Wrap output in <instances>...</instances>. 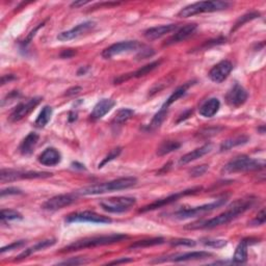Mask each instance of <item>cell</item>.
Masks as SVG:
<instances>
[{
	"mask_svg": "<svg viewBox=\"0 0 266 266\" xmlns=\"http://www.w3.org/2000/svg\"><path fill=\"white\" fill-rule=\"evenodd\" d=\"M254 204H255V199H253V198L238 200V201L233 203L225 212L220 213L216 217L191 224L190 226L186 227V229H191V230L213 229L216 227L227 225V224L231 223L233 219L237 218L240 214L245 213L247 210H249L250 208H252L254 206Z\"/></svg>",
	"mask_w": 266,
	"mask_h": 266,
	"instance_id": "1",
	"label": "cell"
},
{
	"mask_svg": "<svg viewBox=\"0 0 266 266\" xmlns=\"http://www.w3.org/2000/svg\"><path fill=\"white\" fill-rule=\"evenodd\" d=\"M136 183H137V179L134 178V177H124V178H119V179L109 181V182L95 184V185L81 188V190L77 192V195L94 196V195H101V194H106V193L116 192V191H123V190H128V188L130 187L135 186Z\"/></svg>",
	"mask_w": 266,
	"mask_h": 266,
	"instance_id": "2",
	"label": "cell"
},
{
	"mask_svg": "<svg viewBox=\"0 0 266 266\" xmlns=\"http://www.w3.org/2000/svg\"><path fill=\"white\" fill-rule=\"evenodd\" d=\"M128 236L123 234H110V235H103V236H94V237H86L80 240H77L71 245L66 246L62 249L61 253H70L75 251H80L83 249L88 248H95V247H101L106 245H113V243L123 241L127 239Z\"/></svg>",
	"mask_w": 266,
	"mask_h": 266,
	"instance_id": "3",
	"label": "cell"
},
{
	"mask_svg": "<svg viewBox=\"0 0 266 266\" xmlns=\"http://www.w3.org/2000/svg\"><path fill=\"white\" fill-rule=\"evenodd\" d=\"M230 6V3L227 1H219V0H215V1H200L193 3L191 5H187L184 8H182L178 13V17L180 18H188L193 17L198 14L203 13H212V12H218V10L226 9Z\"/></svg>",
	"mask_w": 266,
	"mask_h": 266,
	"instance_id": "4",
	"label": "cell"
},
{
	"mask_svg": "<svg viewBox=\"0 0 266 266\" xmlns=\"http://www.w3.org/2000/svg\"><path fill=\"white\" fill-rule=\"evenodd\" d=\"M265 161L261 159H253L246 155L235 157L229 161L223 170L226 174L232 173H240V172H253L264 169Z\"/></svg>",
	"mask_w": 266,
	"mask_h": 266,
	"instance_id": "5",
	"label": "cell"
},
{
	"mask_svg": "<svg viewBox=\"0 0 266 266\" xmlns=\"http://www.w3.org/2000/svg\"><path fill=\"white\" fill-rule=\"evenodd\" d=\"M227 202V198H220L216 201L205 204L199 207H194V208H186V209H181L179 211H177L174 213V216L178 219H187L192 217H197V216H202L206 213H209L213 211V210L221 207L225 205Z\"/></svg>",
	"mask_w": 266,
	"mask_h": 266,
	"instance_id": "6",
	"label": "cell"
},
{
	"mask_svg": "<svg viewBox=\"0 0 266 266\" xmlns=\"http://www.w3.org/2000/svg\"><path fill=\"white\" fill-rule=\"evenodd\" d=\"M135 198L131 197H117L102 200L100 202V206L103 210L109 213H122L128 211L133 206L135 205Z\"/></svg>",
	"mask_w": 266,
	"mask_h": 266,
	"instance_id": "7",
	"label": "cell"
},
{
	"mask_svg": "<svg viewBox=\"0 0 266 266\" xmlns=\"http://www.w3.org/2000/svg\"><path fill=\"white\" fill-rule=\"evenodd\" d=\"M51 173L47 172H23L15 170H1L0 172V181L2 183L12 182L20 179H43L51 177Z\"/></svg>",
	"mask_w": 266,
	"mask_h": 266,
	"instance_id": "8",
	"label": "cell"
},
{
	"mask_svg": "<svg viewBox=\"0 0 266 266\" xmlns=\"http://www.w3.org/2000/svg\"><path fill=\"white\" fill-rule=\"evenodd\" d=\"M66 224L73 223H93V224H110L112 218L104 215H100L94 211L75 212L66 217Z\"/></svg>",
	"mask_w": 266,
	"mask_h": 266,
	"instance_id": "9",
	"label": "cell"
},
{
	"mask_svg": "<svg viewBox=\"0 0 266 266\" xmlns=\"http://www.w3.org/2000/svg\"><path fill=\"white\" fill-rule=\"evenodd\" d=\"M140 47V44L137 41H125L120 42L114 45L109 46L102 52V57L104 59H112L114 57L124 53H130L137 50Z\"/></svg>",
	"mask_w": 266,
	"mask_h": 266,
	"instance_id": "10",
	"label": "cell"
},
{
	"mask_svg": "<svg viewBox=\"0 0 266 266\" xmlns=\"http://www.w3.org/2000/svg\"><path fill=\"white\" fill-rule=\"evenodd\" d=\"M200 191H202V187H194V188H191V190H187V191H184V192H180V193H177V194H174V195H171L170 197H166L164 199H161V200H158V201H155L147 206H145L143 208H141L139 210V212H147V211H151V210H155L157 208H160L162 206H165V205H169L171 203H174L176 201H178V200L182 197H185V196H190V195H195L197 193H199Z\"/></svg>",
	"mask_w": 266,
	"mask_h": 266,
	"instance_id": "11",
	"label": "cell"
},
{
	"mask_svg": "<svg viewBox=\"0 0 266 266\" xmlns=\"http://www.w3.org/2000/svg\"><path fill=\"white\" fill-rule=\"evenodd\" d=\"M42 101L41 97H35L28 99L27 101L20 103L14 110L13 113L9 116V120L12 122H18L22 119H24L26 116H28L33 109H35L40 102Z\"/></svg>",
	"mask_w": 266,
	"mask_h": 266,
	"instance_id": "12",
	"label": "cell"
},
{
	"mask_svg": "<svg viewBox=\"0 0 266 266\" xmlns=\"http://www.w3.org/2000/svg\"><path fill=\"white\" fill-rule=\"evenodd\" d=\"M95 26H96V23L94 21L83 22V23L78 24V25L73 27L70 30L61 32L60 35L58 36V40H60L62 42H66V41L77 39V38H79V37L85 35V33H87L88 31L93 30L95 28Z\"/></svg>",
	"mask_w": 266,
	"mask_h": 266,
	"instance_id": "13",
	"label": "cell"
},
{
	"mask_svg": "<svg viewBox=\"0 0 266 266\" xmlns=\"http://www.w3.org/2000/svg\"><path fill=\"white\" fill-rule=\"evenodd\" d=\"M75 201L76 197L74 195H60L47 200V201L42 205V208L44 210H49V211H57V210L70 206Z\"/></svg>",
	"mask_w": 266,
	"mask_h": 266,
	"instance_id": "14",
	"label": "cell"
},
{
	"mask_svg": "<svg viewBox=\"0 0 266 266\" xmlns=\"http://www.w3.org/2000/svg\"><path fill=\"white\" fill-rule=\"evenodd\" d=\"M248 92L240 84L236 83L226 95V101L229 106L236 108L245 104L248 100Z\"/></svg>",
	"mask_w": 266,
	"mask_h": 266,
	"instance_id": "15",
	"label": "cell"
},
{
	"mask_svg": "<svg viewBox=\"0 0 266 266\" xmlns=\"http://www.w3.org/2000/svg\"><path fill=\"white\" fill-rule=\"evenodd\" d=\"M232 70H233V65L231 62L221 61L210 70L208 76L213 82L221 83L228 78V76L230 75Z\"/></svg>",
	"mask_w": 266,
	"mask_h": 266,
	"instance_id": "16",
	"label": "cell"
},
{
	"mask_svg": "<svg viewBox=\"0 0 266 266\" xmlns=\"http://www.w3.org/2000/svg\"><path fill=\"white\" fill-rule=\"evenodd\" d=\"M212 254L208 252H191V253H184L174 255V256H169L165 258L157 259L153 262H164V261H173V262H182V261H192V260H201L206 259L208 257H211Z\"/></svg>",
	"mask_w": 266,
	"mask_h": 266,
	"instance_id": "17",
	"label": "cell"
},
{
	"mask_svg": "<svg viewBox=\"0 0 266 266\" xmlns=\"http://www.w3.org/2000/svg\"><path fill=\"white\" fill-rule=\"evenodd\" d=\"M116 105V102L113 99H102L95 105L93 112L91 114V120L97 121L102 119L107 113H109L112 108Z\"/></svg>",
	"mask_w": 266,
	"mask_h": 266,
	"instance_id": "18",
	"label": "cell"
},
{
	"mask_svg": "<svg viewBox=\"0 0 266 266\" xmlns=\"http://www.w3.org/2000/svg\"><path fill=\"white\" fill-rule=\"evenodd\" d=\"M212 150V145L211 143H206V145L200 147L190 153H187L185 155H183V156L180 158L179 160V164L180 165H185L187 163H190L192 161H195L199 158H201L203 156H205L206 154L210 153Z\"/></svg>",
	"mask_w": 266,
	"mask_h": 266,
	"instance_id": "19",
	"label": "cell"
},
{
	"mask_svg": "<svg viewBox=\"0 0 266 266\" xmlns=\"http://www.w3.org/2000/svg\"><path fill=\"white\" fill-rule=\"evenodd\" d=\"M161 64V61H156V62H153L151 64H148L146 66H141V68L139 70H137L136 72L134 73H131V74H126V75H122L121 77H119L118 79L115 80L116 84L117 83H121V82H123V81H126L128 80L129 78H133V77H134V78H139V77H142V76H146L147 74H149L150 72H152L153 70H155L157 68V66H159V65Z\"/></svg>",
	"mask_w": 266,
	"mask_h": 266,
	"instance_id": "20",
	"label": "cell"
},
{
	"mask_svg": "<svg viewBox=\"0 0 266 266\" xmlns=\"http://www.w3.org/2000/svg\"><path fill=\"white\" fill-rule=\"evenodd\" d=\"M62 155L55 148H47L39 156V162L46 166H54L61 162Z\"/></svg>",
	"mask_w": 266,
	"mask_h": 266,
	"instance_id": "21",
	"label": "cell"
},
{
	"mask_svg": "<svg viewBox=\"0 0 266 266\" xmlns=\"http://www.w3.org/2000/svg\"><path fill=\"white\" fill-rule=\"evenodd\" d=\"M175 29H177L176 24H168V25H160L156 27H152L145 31V37L149 41H154V40L160 39L161 37L165 35H168V33L174 31Z\"/></svg>",
	"mask_w": 266,
	"mask_h": 266,
	"instance_id": "22",
	"label": "cell"
},
{
	"mask_svg": "<svg viewBox=\"0 0 266 266\" xmlns=\"http://www.w3.org/2000/svg\"><path fill=\"white\" fill-rule=\"evenodd\" d=\"M219 108H220L219 100L217 98H210L201 105L199 112L200 115L204 118H212L218 113Z\"/></svg>",
	"mask_w": 266,
	"mask_h": 266,
	"instance_id": "23",
	"label": "cell"
},
{
	"mask_svg": "<svg viewBox=\"0 0 266 266\" xmlns=\"http://www.w3.org/2000/svg\"><path fill=\"white\" fill-rule=\"evenodd\" d=\"M197 27L198 26L195 23L186 24L185 26L181 27L178 31H177L172 38H170L168 41H166L165 45H173V44H175V43H179V42L186 40L188 37H191L193 33L196 31Z\"/></svg>",
	"mask_w": 266,
	"mask_h": 266,
	"instance_id": "24",
	"label": "cell"
},
{
	"mask_svg": "<svg viewBox=\"0 0 266 266\" xmlns=\"http://www.w3.org/2000/svg\"><path fill=\"white\" fill-rule=\"evenodd\" d=\"M39 134L36 132H30L28 135L22 140L21 145L19 147V151L22 155H30L33 150H35L37 143L39 141Z\"/></svg>",
	"mask_w": 266,
	"mask_h": 266,
	"instance_id": "25",
	"label": "cell"
},
{
	"mask_svg": "<svg viewBox=\"0 0 266 266\" xmlns=\"http://www.w3.org/2000/svg\"><path fill=\"white\" fill-rule=\"evenodd\" d=\"M55 242H57V240H55V239H46V240L40 241V242L37 243V245H35V246L29 248V249H26L24 252H22L19 255V256L17 257V260L19 261V260H22V259H25L28 256H30V255L33 254V253L39 252V251H43V250H45L47 248H50V247L55 245Z\"/></svg>",
	"mask_w": 266,
	"mask_h": 266,
	"instance_id": "26",
	"label": "cell"
},
{
	"mask_svg": "<svg viewBox=\"0 0 266 266\" xmlns=\"http://www.w3.org/2000/svg\"><path fill=\"white\" fill-rule=\"evenodd\" d=\"M248 246L249 239H243L236 248L234 256H233V263L241 264L248 260Z\"/></svg>",
	"mask_w": 266,
	"mask_h": 266,
	"instance_id": "27",
	"label": "cell"
},
{
	"mask_svg": "<svg viewBox=\"0 0 266 266\" xmlns=\"http://www.w3.org/2000/svg\"><path fill=\"white\" fill-rule=\"evenodd\" d=\"M249 140H250V138L247 135H239V136H236V137L229 138V139L225 140L223 143H221V145H220V151L221 152L229 151L232 148H235V147H238V146L246 145V143Z\"/></svg>",
	"mask_w": 266,
	"mask_h": 266,
	"instance_id": "28",
	"label": "cell"
},
{
	"mask_svg": "<svg viewBox=\"0 0 266 266\" xmlns=\"http://www.w3.org/2000/svg\"><path fill=\"white\" fill-rule=\"evenodd\" d=\"M193 84H194L193 82H187L186 84L179 86V87L177 88V90H176V91L169 97V99L166 100V101L164 102V104L162 105L161 108H163V109H168L174 102L177 101V100H178V99L181 98V97H183V96L186 94V92H187L188 88H190V86H192Z\"/></svg>",
	"mask_w": 266,
	"mask_h": 266,
	"instance_id": "29",
	"label": "cell"
},
{
	"mask_svg": "<svg viewBox=\"0 0 266 266\" xmlns=\"http://www.w3.org/2000/svg\"><path fill=\"white\" fill-rule=\"evenodd\" d=\"M52 113H53V110L50 106H48V105L44 106L42 109V112L40 113V115L38 117V119L35 122L36 127H38V128L45 127L49 123V121L51 120Z\"/></svg>",
	"mask_w": 266,
	"mask_h": 266,
	"instance_id": "30",
	"label": "cell"
},
{
	"mask_svg": "<svg viewBox=\"0 0 266 266\" xmlns=\"http://www.w3.org/2000/svg\"><path fill=\"white\" fill-rule=\"evenodd\" d=\"M181 147V143L176 140H165L163 141L159 148L157 149L158 156H164L166 154H170Z\"/></svg>",
	"mask_w": 266,
	"mask_h": 266,
	"instance_id": "31",
	"label": "cell"
},
{
	"mask_svg": "<svg viewBox=\"0 0 266 266\" xmlns=\"http://www.w3.org/2000/svg\"><path fill=\"white\" fill-rule=\"evenodd\" d=\"M164 242V239L161 237L158 238H152V239H147V240H139L135 243H133L132 246L129 247L130 250H135V249H142V248H149L153 246L157 245H162Z\"/></svg>",
	"mask_w": 266,
	"mask_h": 266,
	"instance_id": "32",
	"label": "cell"
},
{
	"mask_svg": "<svg viewBox=\"0 0 266 266\" xmlns=\"http://www.w3.org/2000/svg\"><path fill=\"white\" fill-rule=\"evenodd\" d=\"M133 115H134V112H133L132 109H129V108L120 109L119 112L116 114V117L114 119V123L118 124V125L124 124L129 119H131L133 117Z\"/></svg>",
	"mask_w": 266,
	"mask_h": 266,
	"instance_id": "33",
	"label": "cell"
},
{
	"mask_svg": "<svg viewBox=\"0 0 266 266\" xmlns=\"http://www.w3.org/2000/svg\"><path fill=\"white\" fill-rule=\"evenodd\" d=\"M166 115H168V109H163L161 108L159 112L155 115V117L153 118L152 122H151V124L149 126V129L150 130H154V129H156L158 128L161 124H162V122L164 121Z\"/></svg>",
	"mask_w": 266,
	"mask_h": 266,
	"instance_id": "34",
	"label": "cell"
},
{
	"mask_svg": "<svg viewBox=\"0 0 266 266\" xmlns=\"http://www.w3.org/2000/svg\"><path fill=\"white\" fill-rule=\"evenodd\" d=\"M0 218H1V221L3 223V221H8V220L22 219V214L13 209H2Z\"/></svg>",
	"mask_w": 266,
	"mask_h": 266,
	"instance_id": "35",
	"label": "cell"
},
{
	"mask_svg": "<svg viewBox=\"0 0 266 266\" xmlns=\"http://www.w3.org/2000/svg\"><path fill=\"white\" fill-rule=\"evenodd\" d=\"M201 242L204 246L213 248V249H220L224 248L227 245V241L223 239H214V238H203L201 239Z\"/></svg>",
	"mask_w": 266,
	"mask_h": 266,
	"instance_id": "36",
	"label": "cell"
},
{
	"mask_svg": "<svg viewBox=\"0 0 266 266\" xmlns=\"http://www.w3.org/2000/svg\"><path fill=\"white\" fill-rule=\"evenodd\" d=\"M259 16H260V14L257 13V12L249 13V14H247V15H245V16H242L241 18H239V19L237 20V22L235 23V26H234V28L232 29V31H235L237 28H239L240 26H242L243 24L247 23V22H249V21H252V20L256 19V18H259Z\"/></svg>",
	"mask_w": 266,
	"mask_h": 266,
	"instance_id": "37",
	"label": "cell"
},
{
	"mask_svg": "<svg viewBox=\"0 0 266 266\" xmlns=\"http://www.w3.org/2000/svg\"><path fill=\"white\" fill-rule=\"evenodd\" d=\"M172 80H170L169 78H163L161 79L159 82H156L154 84V86L151 88V91H150V95H154V94H156V93H159L161 90H163L164 87L166 86H169L171 84Z\"/></svg>",
	"mask_w": 266,
	"mask_h": 266,
	"instance_id": "38",
	"label": "cell"
},
{
	"mask_svg": "<svg viewBox=\"0 0 266 266\" xmlns=\"http://www.w3.org/2000/svg\"><path fill=\"white\" fill-rule=\"evenodd\" d=\"M121 152H122V149H121V148L114 149V150H113L112 152H110V153L107 155V156L102 160L101 163H99L98 168H99V169H101V168H103V166H104L105 164H107L108 162H110L112 160H114L115 158L119 157V155L121 154Z\"/></svg>",
	"mask_w": 266,
	"mask_h": 266,
	"instance_id": "39",
	"label": "cell"
},
{
	"mask_svg": "<svg viewBox=\"0 0 266 266\" xmlns=\"http://www.w3.org/2000/svg\"><path fill=\"white\" fill-rule=\"evenodd\" d=\"M208 171V165L207 164H202V165H198V166H195L194 169H192L190 171V174L192 177H200V176H203L206 172Z\"/></svg>",
	"mask_w": 266,
	"mask_h": 266,
	"instance_id": "40",
	"label": "cell"
},
{
	"mask_svg": "<svg viewBox=\"0 0 266 266\" xmlns=\"http://www.w3.org/2000/svg\"><path fill=\"white\" fill-rule=\"evenodd\" d=\"M23 246H25V241L24 240H19V241H15L14 243H12V245H9L7 247H4L2 248L1 250H0V253L1 254H4L6 252H9V251H14V250H17V249H20Z\"/></svg>",
	"mask_w": 266,
	"mask_h": 266,
	"instance_id": "41",
	"label": "cell"
},
{
	"mask_svg": "<svg viewBox=\"0 0 266 266\" xmlns=\"http://www.w3.org/2000/svg\"><path fill=\"white\" fill-rule=\"evenodd\" d=\"M88 261L84 258H71L69 260H65L63 262L58 263L59 265H81V264H85Z\"/></svg>",
	"mask_w": 266,
	"mask_h": 266,
	"instance_id": "42",
	"label": "cell"
},
{
	"mask_svg": "<svg viewBox=\"0 0 266 266\" xmlns=\"http://www.w3.org/2000/svg\"><path fill=\"white\" fill-rule=\"evenodd\" d=\"M172 246H186V247H195L196 242L192 239H177L172 241Z\"/></svg>",
	"mask_w": 266,
	"mask_h": 266,
	"instance_id": "43",
	"label": "cell"
},
{
	"mask_svg": "<svg viewBox=\"0 0 266 266\" xmlns=\"http://www.w3.org/2000/svg\"><path fill=\"white\" fill-rule=\"evenodd\" d=\"M252 224L256 225V226H261V225L265 224V210L264 209H262L261 211L258 213L257 217L252 221Z\"/></svg>",
	"mask_w": 266,
	"mask_h": 266,
	"instance_id": "44",
	"label": "cell"
},
{
	"mask_svg": "<svg viewBox=\"0 0 266 266\" xmlns=\"http://www.w3.org/2000/svg\"><path fill=\"white\" fill-rule=\"evenodd\" d=\"M21 194H22V192L20 190H18V188H16V187H8V188H6V190H2L1 193H0V196H1L3 198L5 196L21 195Z\"/></svg>",
	"mask_w": 266,
	"mask_h": 266,
	"instance_id": "45",
	"label": "cell"
},
{
	"mask_svg": "<svg viewBox=\"0 0 266 266\" xmlns=\"http://www.w3.org/2000/svg\"><path fill=\"white\" fill-rule=\"evenodd\" d=\"M80 91H81V87H79V86H76V87L71 88V90H69V91H66V96H72V95H76V94H78Z\"/></svg>",
	"mask_w": 266,
	"mask_h": 266,
	"instance_id": "46",
	"label": "cell"
},
{
	"mask_svg": "<svg viewBox=\"0 0 266 266\" xmlns=\"http://www.w3.org/2000/svg\"><path fill=\"white\" fill-rule=\"evenodd\" d=\"M75 54V51H73L72 49H68V50H66L62 53V58L64 59H69L71 57H73V55Z\"/></svg>",
	"mask_w": 266,
	"mask_h": 266,
	"instance_id": "47",
	"label": "cell"
},
{
	"mask_svg": "<svg viewBox=\"0 0 266 266\" xmlns=\"http://www.w3.org/2000/svg\"><path fill=\"white\" fill-rule=\"evenodd\" d=\"M129 262H132V259L121 258V259H118V260H115L112 262H108V264H120V263H129Z\"/></svg>",
	"mask_w": 266,
	"mask_h": 266,
	"instance_id": "48",
	"label": "cell"
},
{
	"mask_svg": "<svg viewBox=\"0 0 266 266\" xmlns=\"http://www.w3.org/2000/svg\"><path fill=\"white\" fill-rule=\"evenodd\" d=\"M87 3H88V1H76V2H73L71 4V6L72 7H79V6H82V5L87 4Z\"/></svg>",
	"mask_w": 266,
	"mask_h": 266,
	"instance_id": "49",
	"label": "cell"
}]
</instances>
